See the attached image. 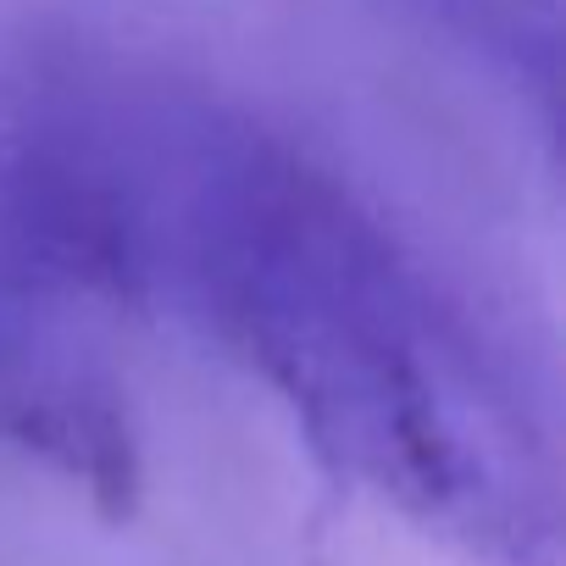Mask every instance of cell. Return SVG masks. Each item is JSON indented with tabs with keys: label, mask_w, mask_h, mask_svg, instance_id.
Here are the masks:
<instances>
[{
	"label": "cell",
	"mask_w": 566,
	"mask_h": 566,
	"mask_svg": "<svg viewBox=\"0 0 566 566\" xmlns=\"http://www.w3.org/2000/svg\"><path fill=\"white\" fill-rule=\"evenodd\" d=\"M461 51L500 67L516 90H533L544 106L560 78V0H395Z\"/></svg>",
	"instance_id": "3"
},
{
	"label": "cell",
	"mask_w": 566,
	"mask_h": 566,
	"mask_svg": "<svg viewBox=\"0 0 566 566\" xmlns=\"http://www.w3.org/2000/svg\"><path fill=\"white\" fill-rule=\"evenodd\" d=\"M90 101L150 290H172L350 483L533 566L544 527L527 433L395 233L233 106L178 90Z\"/></svg>",
	"instance_id": "1"
},
{
	"label": "cell",
	"mask_w": 566,
	"mask_h": 566,
	"mask_svg": "<svg viewBox=\"0 0 566 566\" xmlns=\"http://www.w3.org/2000/svg\"><path fill=\"white\" fill-rule=\"evenodd\" d=\"M101 301L0 250V439L78 483L106 516L139 500L128 389L95 339Z\"/></svg>",
	"instance_id": "2"
}]
</instances>
